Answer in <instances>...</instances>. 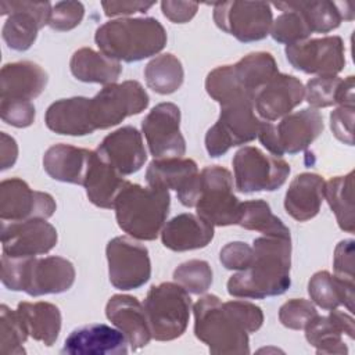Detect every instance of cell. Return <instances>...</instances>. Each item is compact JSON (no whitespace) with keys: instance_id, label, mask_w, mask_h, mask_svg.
Instances as JSON below:
<instances>
[{"instance_id":"cell-1","label":"cell","mask_w":355,"mask_h":355,"mask_svg":"<svg viewBox=\"0 0 355 355\" xmlns=\"http://www.w3.org/2000/svg\"><path fill=\"white\" fill-rule=\"evenodd\" d=\"M194 334L207 344L211 354H250L248 333L263 323L262 309L248 301H226L207 294L194 305Z\"/></svg>"},{"instance_id":"cell-2","label":"cell","mask_w":355,"mask_h":355,"mask_svg":"<svg viewBox=\"0 0 355 355\" xmlns=\"http://www.w3.org/2000/svg\"><path fill=\"white\" fill-rule=\"evenodd\" d=\"M251 265L227 280V293L236 298L262 300L286 293L291 284V239L261 236L252 243Z\"/></svg>"},{"instance_id":"cell-3","label":"cell","mask_w":355,"mask_h":355,"mask_svg":"<svg viewBox=\"0 0 355 355\" xmlns=\"http://www.w3.org/2000/svg\"><path fill=\"white\" fill-rule=\"evenodd\" d=\"M94 40L108 58L135 62L158 54L166 44V32L151 17L118 18L98 26Z\"/></svg>"},{"instance_id":"cell-4","label":"cell","mask_w":355,"mask_h":355,"mask_svg":"<svg viewBox=\"0 0 355 355\" xmlns=\"http://www.w3.org/2000/svg\"><path fill=\"white\" fill-rule=\"evenodd\" d=\"M169 190L143 187L125 182L115 202L118 226L136 240H154L161 233L169 214Z\"/></svg>"},{"instance_id":"cell-5","label":"cell","mask_w":355,"mask_h":355,"mask_svg":"<svg viewBox=\"0 0 355 355\" xmlns=\"http://www.w3.org/2000/svg\"><path fill=\"white\" fill-rule=\"evenodd\" d=\"M75 282V268L62 257L14 258L1 255V283L31 297L68 291Z\"/></svg>"},{"instance_id":"cell-6","label":"cell","mask_w":355,"mask_h":355,"mask_svg":"<svg viewBox=\"0 0 355 355\" xmlns=\"http://www.w3.org/2000/svg\"><path fill=\"white\" fill-rule=\"evenodd\" d=\"M279 72L270 53H250L233 65H222L212 69L205 79V90L220 105L250 100L255 93Z\"/></svg>"},{"instance_id":"cell-7","label":"cell","mask_w":355,"mask_h":355,"mask_svg":"<svg viewBox=\"0 0 355 355\" xmlns=\"http://www.w3.org/2000/svg\"><path fill=\"white\" fill-rule=\"evenodd\" d=\"M143 305L154 340L172 341L186 331L191 298L180 284L165 282L151 286Z\"/></svg>"},{"instance_id":"cell-8","label":"cell","mask_w":355,"mask_h":355,"mask_svg":"<svg viewBox=\"0 0 355 355\" xmlns=\"http://www.w3.org/2000/svg\"><path fill=\"white\" fill-rule=\"evenodd\" d=\"M323 132V118L316 108H304L282 118L277 125L262 121L258 132L261 144L275 157L297 154Z\"/></svg>"},{"instance_id":"cell-9","label":"cell","mask_w":355,"mask_h":355,"mask_svg":"<svg viewBox=\"0 0 355 355\" xmlns=\"http://www.w3.org/2000/svg\"><path fill=\"white\" fill-rule=\"evenodd\" d=\"M196 209L197 215L212 226L239 223L241 202L233 194V176L226 168L211 165L200 172Z\"/></svg>"},{"instance_id":"cell-10","label":"cell","mask_w":355,"mask_h":355,"mask_svg":"<svg viewBox=\"0 0 355 355\" xmlns=\"http://www.w3.org/2000/svg\"><path fill=\"white\" fill-rule=\"evenodd\" d=\"M261 122L250 100L220 105L218 121L205 135V148L209 157H220L232 147L252 141L258 136Z\"/></svg>"},{"instance_id":"cell-11","label":"cell","mask_w":355,"mask_h":355,"mask_svg":"<svg viewBox=\"0 0 355 355\" xmlns=\"http://www.w3.org/2000/svg\"><path fill=\"white\" fill-rule=\"evenodd\" d=\"M234 186L240 193L273 191L282 187L290 165L282 157L266 155L258 147L245 146L233 157Z\"/></svg>"},{"instance_id":"cell-12","label":"cell","mask_w":355,"mask_h":355,"mask_svg":"<svg viewBox=\"0 0 355 355\" xmlns=\"http://www.w3.org/2000/svg\"><path fill=\"white\" fill-rule=\"evenodd\" d=\"M148 94L137 80L104 86L89 103L90 122L97 129H108L125 118L140 114L148 105Z\"/></svg>"},{"instance_id":"cell-13","label":"cell","mask_w":355,"mask_h":355,"mask_svg":"<svg viewBox=\"0 0 355 355\" xmlns=\"http://www.w3.org/2000/svg\"><path fill=\"white\" fill-rule=\"evenodd\" d=\"M214 21L239 42L250 43L269 35L273 17L265 1H223L214 4Z\"/></svg>"},{"instance_id":"cell-14","label":"cell","mask_w":355,"mask_h":355,"mask_svg":"<svg viewBox=\"0 0 355 355\" xmlns=\"http://www.w3.org/2000/svg\"><path fill=\"white\" fill-rule=\"evenodd\" d=\"M108 275L111 284L118 290H135L144 286L151 277L148 250L133 237L118 236L108 241Z\"/></svg>"},{"instance_id":"cell-15","label":"cell","mask_w":355,"mask_h":355,"mask_svg":"<svg viewBox=\"0 0 355 355\" xmlns=\"http://www.w3.org/2000/svg\"><path fill=\"white\" fill-rule=\"evenodd\" d=\"M51 8L49 1H0V14L8 15L1 31L6 44L17 51L28 50L37 32L49 25Z\"/></svg>"},{"instance_id":"cell-16","label":"cell","mask_w":355,"mask_h":355,"mask_svg":"<svg viewBox=\"0 0 355 355\" xmlns=\"http://www.w3.org/2000/svg\"><path fill=\"white\" fill-rule=\"evenodd\" d=\"M286 57L293 68L319 76L337 75L344 69V43L340 36L302 40L286 46Z\"/></svg>"},{"instance_id":"cell-17","label":"cell","mask_w":355,"mask_h":355,"mask_svg":"<svg viewBox=\"0 0 355 355\" xmlns=\"http://www.w3.org/2000/svg\"><path fill=\"white\" fill-rule=\"evenodd\" d=\"M141 130L154 158L184 155L186 140L180 132V110L176 104H157L143 119Z\"/></svg>"},{"instance_id":"cell-18","label":"cell","mask_w":355,"mask_h":355,"mask_svg":"<svg viewBox=\"0 0 355 355\" xmlns=\"http://www.w3.org/2000/svg\"><path fill=\"white\" fill-rule=\"evenodd\" d=\"M146 180L150 187L175 190L184 207H196L200 190V172L190 158H154L147 171Z\"/></svg>"},{"instance_id":"cell-19","label":"cell","mask_w":355,"mask_h":355,"mask_svg":"<svg viewBox=\"0 0 355 355\" xmlns=\"http://www.w3.org/2000/svg\"><path fill=\"white\" fill-rule=\"evenodd\" d=\"M55 201L49 193L32 190L19 178L6 179L0 183L1 222L49 219L55 212Z\"/></svg>"},{"instance_id":"cell-20","label":"cell","mask_w":355,"mask_h":355,"mask_svg":"<svg viewBox=\"0 0 355 355\" xmlns=\"http://www.w3.org/2000/svg\"><path fill=\"white\" fill-rule=\"evenodd\" d=\"M55 227L46 219L1 222L3 254L14 258H31L47 254L57 244Z\"/></svg>"},{"instance_id":"cell-21","label":"cell","mask_w":355,"mask_h":355,"mask_svg":"<svg viewBox=\"0 0 355 355\" xmlns=\"http://www.w3.org/2000/svg\"><path fill=\"white\" fill-rule=\"evenodd\" d=\"M305 96L302 82L287 73L277 72L254 96L255 114L266 122H273L288 115L300 105Z\"/></svg>"},{"instance_id":"cell-22","label":"cell","mask_w":355,"mask_h":355,"mask_svg":"<svg viewBox=\"0 0 355 355\" xmlns=\"http://www.w3.org/2000/svg\"><path fill=\"white\" fill-rule=\"evenodd\" d=\"M96 153L122 176L137 172L147 159L141 133L133 126H122L107 135Z\"/></svg>"},{"instance_id":"cell-23","label":"cell","mask_w":355,"mask_h":355,"mask_svg":"<svg viewBox=\"0 0 355 355\" xmlns=\"http://www.w3.org/2000/svg\"><path fill=\"white\" fill-rule=\"evenodd\" d=\"M107 319L126 337L133 351L146 347L153 338L144 305L132 295L115 294L105 305Z\"/></svg>"},{"instance_id":"cell-24","label":"cell","mask_w":355,"mask_h":355,"mask_svg":"<svg viewBox=\"0 0 355 355\" xmlns=\"http://www.w3.org/2000/svg\"><path fill=\"white\" fill-rule=\"evenodd\" d=\"M61 354L68 355H125L128 340L119 331L104 323L78 327L65 338Z\"/></svg>"},{"instance_id":"cell-25","label":"cell","mask_w":355,"mask_h":355,"mask_svg":"<svg viewBox=\"0 0 355 355\" xmlns=\"http://www.w3.org/2000/svg\"><path fill=\"white\" fill-rule=\"evenodd\" d=\"M305 338L315 347L316 354H347L348 347L343 334L354 338V318L345 312L331 309L327 316L319 313L305 326Z\"/></svg>"},{"instance_id":"cell-26","label":"cell","mask_w":355,"mask_h":355,"mask_svg":"<svg viewBox=\"0 0 355 355\" xmlns=\"http://www.w3.org/2000/svg\"><path fill=\"white\" fill-rule=\"evenodd\" d=\"M47 85V73L32 61L6 64L0 72V100L31 101Z\"/></svg>"},{"instance_id":"cell-27","label":"cell","mask_w":355,"mask_h":355,"mask_svg":"<svg viewBox=\"0 0 355 355\" xmlns=\"http://www.w3.org/2000/svg\"><path fill=\"white\" fill-rule=\"evenodd\" d=\"M212 239L214 226L193 214L176 215L161 230L162 244L178 252L204 248Z\"/></svg>"},{"instance_id":"cell-28","label":"cell","mask_w":355,"mask_h":355,"mask_svg":"<svg viewBox=\"0 0 355 355\" xmlns=\"http://www.w3.org/2000/svg\"><path fill=\"white\" fill-rule=\"evenodd\" d=\"M324 179L318 173L297 175L284 196V208L295 220L305 222L315 218L323 201Z\"/></svg>"},{"instance_id":"cell-29","label":"cell","mask_w":355,"mask_h":355,"mask_svg":"<svg viewBox=\"0 0 355 355\" xmlns=\"http://www.w3.org/2000/svg\"><path fill=\"white\" fill-rule=\"evenodd\" d=\"M92 153L64 143L54 144L43 155V168L54 180L83 186Z\"/></svg>"},{"instance_id":"cell-30","label":"cell","mask_w":355,"mask_h":355,"mask_svg":"<svg viewBox=\"0 0 355 355\" xmlns=\"http://www.w3.org/2000/svg\"><path fill=\"white\" fill-rule=\"evenodd\" d=\"M87 97L61 98L50 104L46 111L44 122L47 128L58 135L86 136L94 132L90 122Z\"/></svg>"},{"instance_id":"cell-31","label":"cell","mask_w":355,"mask_h":355,"mask_svg":"<svg viewBox=\"0 0 355 355\" xmlns=\"http://www.w3.org/2000/svg\"><path fill=\"white\" fill-rule=\"evenodd\" d=\"M125 182L126 180L115 168L100 158L96 151L92 153L83 180V187L86 189L87 198L92 204L104 209L114 208L115 198Z\"/></svg>"},{"instance_id":"cell-32","label":"cell","mask_w":355,"mask_h":355,"mask_svg":"<svg viewBox=\"0 0 355 355\" xmlns=\"http://www.w3.org/2000/svg\"><path fill=\"white\" fill-rule=\"evenodd\" d=\"M17 313L26 333L36 341L50 347L58 338L61 330V312L50 302H19Z\"/></svg>"},{"instance_id":"cell-33","label":"cell","mask_w":355,"mask_h":355,"mask_svg":"<svg viewBox=\"0 0 355 355\" xmlns=\"http://www.w3.org/2000/svg\"><path fill=\"white\" fill-rule=\"evenodd\" d=\"M72 75L86 83H100L104 86L116 83L122 72L119 61L108 58L103 53L90 47L76 50L69 61Z\"/></svg>"},{"instance_id":"cell-34","label":"cell","mask_w":355,"mask_h":355,"mask_svg":"<svg viewBox=\"0 0 355 355\" xmlns=\"http://www.w3.org/2000/svg\"><path fill=\"white\" fill-rule=\"evenodd\" d=\"M354 282H347L327 270L316 272L309 283L308 293L311 300L322 309L331 311L344 305L349 312L354 311Z\"/></svg>"},{"instance_id":"cell-35","label":"cell","mask_w":355,"mask_h":355,"mask_svg":"<svg viewBox=\"0 0 355 355\" xmlns=\"http://www.w3.org/2000/svg\"><path fill=\"white\" fill-rule=\"evenodd\" d=\"M323 198L334 212L340 229L354 233V171L324 182Z\"/></svg>"},{"instance_id":"cell-36","label":"cell","mask_w":355,"mask_h":355,"mask_svg":"<svg viewBox=\"0 0 355 355\" xmlns=\"http://www.w3.org/2000/svg\"><path fill=\"white\" fill-rule=\"evenodd\" d=\"M147 86L158 94H171L176 92L184 79V71L178 57L165 53L154 57L144 68Z\"/></svg>"},{"instance_id":"cell-37","label":"cell","mask_w":355,"mask_h":355,"mask_svg":"<svg viewBox=\"0 0 355 355\" xmlns=\"http://www.w3.org/2000/svg\"><path fill=\"white\" fill-rule=\"evenodd\" d=\"M247 230H255L263 236L291 239L290 229L280 218L272 214L270 207L263 200H248L241 202L239 223Z\"/></svg>"},{"instance_id":"cell-38","label":"cell","mask_w":355,"mask_h":355,"mask_svg":"<svg viewBox=\"0 0 355 355\" xmlns=\"http://www.w3.org/2000/svg\"><path fill=\"white\" fill-rule=\"evenodd\" d=\"M304 18L311 33H327L340 26L345 15L340 3L322 1H288Z\"/></svg>"},{"instance_id":"cell-39","label":"cell","mask_w":355,"mask_h":355,"mask_svg":"<svg viewBox=\"0 0 355 355\" xmlns=\"http://www.w3.org/2000/svg\"><path fill=\"white\" fill-rule=\"evenodd\" d=\"M273 6L283 11L272 22L269 33L273 40L287 46L306 40L311 35V31L306 26L302 15L294 7H291L288 1L273 3Z\"/></svg>"},{"instance_id":"cell-40","label":"cell","mask_w":355,"mask_h":355,"mask_svg":"<svg viewBox=\"0 0 355 355\" xmlns=\"http://www.w3.org/2000/svg\"><path fill=\"white\" fill-rule=\"evenodd\" d=\"M28 336L17 311L3 304L0 306V352L4 355L25 354L24 343Z\"/></svg>"},{"instance_id":"cell-41","label":"cell","mask_w":355,"mask_h":355,"mask_svg":"<svg viewBox=\"0 0 355 355\" xmlns=\"http://www.w3.org/2000/svg\"><path fill=\"white\" fill-rule=\"evenodd\" d=\"M173 279L187 293L200 295L212 284V269L207 261L190 259L175 269Z\"/></svg>"},{"instance_id":"cell-42","label":"cell","mask_w":355,"mask_h":355,"mask_svg":"<svg viewBox=\"0 0 355 355\" xmlns=\"http://www.w3.org/2000/svg\"><path fill=\"white\" fill-rule=\"evenodd\" d=\"M343 79L337 75L309 79L305 86V98L312 108H324L337 104L338 89Z\"/></svg>"},{"instance_id":"cell-43","label":"cell","mask_w":355,"mask_h":355,"mask_svg":"<svg viewBox=\"0 0 355 355\" xmlns=\"http://www.w3.org/2000/svg\"><path fill=\"white\" fill-rule=\"evenodd\" d=\"M318 315L313 302L304 298H293L279 309L280 323L291 330H304L305 326Z\"/></svg>"},{"instance_id":"cell-44","label":"cell","mask_w":355,"mask_h":355,"mask_svg":"<svg viewBox=\"0 0 355 355\" xmlns=\"http://www.w3.org/2000/svg\"><path fill=\"white\" fill-rule=\"evenodd\" d=\"M85 7L79 1H58L53 6L49 26L54 31H71L80 24Z\"/></svg>"},{"instance_id":"cell-45","label":"cell","mask_w":355,"mask_h":355,"mask_svg":"<svg viewBox=\"0 0 355 355\" xmlns=\"http://www.w3.org/2000/svg\"><path fill=\"white\" fill-rule=\"evenodd\" d=\"M35 105L25 100H0V116L3 122L15 126L26 128L35 121Z\"/></svg>"},{"instance_id":"cell-46","label":"cell","mask_w":355,"mask_h":355,"mask_svg":"<svg viewBox=\"0 0 355 355\" xmlns=\"http://www.w3.org/2000/svg\"><path fill=\"white\" fill-rule=\"evenodd\" d=\"M254 251L247 243L232 241L227 243L219 252L220 263L229 270H244L252 262Z\"/></svg>"},{"instance_id":"cell-47","label":"cell","mask_w":355,"mask_h":355,"mask_svg":"<svg viewBox=\"0 0 355 355\" xmlns=\"http://www.w3.org/2000/svg\"><path fill=\"white\" fill-rule=\"evenodd\" d=\"M354 107L338 105L330 114V128L333 135L344 144H354Z\"/></svg>"},{"instance_id":"cell-48","label":"cell","mask_w":355,"mask_h":355,"mask_svg":"<svg viewBox=\"0 0 355 355\" xmlns=\"http://www.w3.org/2000/svg\"><path fill=\"white\" fill-rule=\"evenodd\" d=\"M354 240H343L334 250V275L343 280L354 282Z\"/></svg>"},{"instance_id":"cell-49","label":"cell","mask_w":355,"mask_h":355,"mask_svg":"<svg viewBox=\"0 0 355 355\" xmlns=\"http://www.w3.org/2000/svg\"><path fill=\"white\" fill-rule=\"evenodd\" d=\"M162 14L175 24L189 22L197 12L198 4L193 1H162Z\"/></svg>"},{"instance_id":"cell-50","label":"cell","mask_w":355,"mask_h":355,"mask_svg":"<svg viewBox=\"0 0 355 355\" xmlns=\"http://www.w3.org/2000/svg\"><path fill=\"white\" fill-rule=\"evenodd\" d=\"M104 14L107 17L115 15H129L135 12H146L150 10L154 3H144V1H103Z\"/></svg>"},{"instance_id":"cell-51","label":"cell","mask_w":355,"mask_h":355,"mask_svg":"<svg viewBox=\"0 0 355 355\" xmlns=\"http://www.w3.org/2000/svg\"><path fill=\"white\" fill-rule=\"evenodd\" d=\"M18 157V146L14 137L7 133H0V168L1 171L11 168Z\"/></svg>"},{"instance_id":"cell-52","label":"cell","mask_w":355,"mask_h":355,"mask_svg":"<svg viewBox=\"0 0 355 355\" xmlns=\"http://www.w3.org/2000/svg\"><path fill=\"white\" fill-rule=\"evenodd\" d=\"M354 76H347L343 79L340 89H338V96H337V105L343 107H354Z\"/></svg>"}]
</instances>
